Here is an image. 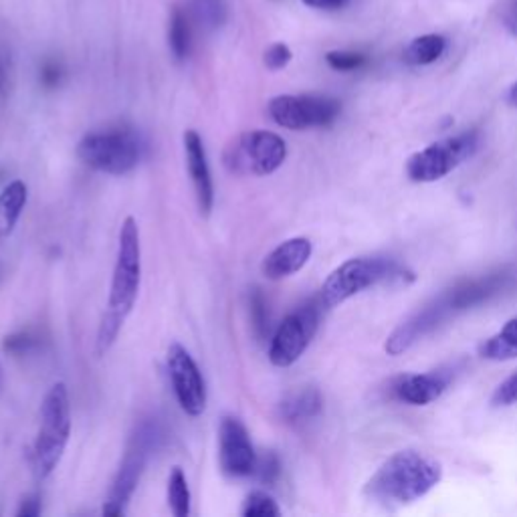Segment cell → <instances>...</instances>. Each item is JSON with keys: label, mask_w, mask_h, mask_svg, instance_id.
I'll list each match as a JSON object with an SVG mask.
<instances>
[{"label": "cell", "mask_w": 517, "mask_h": 517, "mask_svg": "<svg viewBox=\"0 0 517 517\" xmlns=\"http://www.w3.org/2000/svg\"><path fill=\"white\" fill-rule=\"evenodd\" d=\"M144 152L146 146L138 134L122 127L87 134L77 146L79 160L111 177H124L136 170Z\"/></svg>", "instance_id": "5"}, {"label": "cell", "mask_w": 517, "mask_h": 517, "mask_svg": "<svg viewBox=\"0 0 517 517\" xmlns=\"http://www.w3.org/2000/svg\"><path fill=\"white\" fill-rule=\"evenodd\" d=\"M168 43L170 51L177 61H185L190 55V25L186 19V13L174 6L170 14V27H168Z\"/></svg>", "instance_id": "21"}, {"label": "cell", "mask_w": 517, "mask_h": 517, "mask_svg": "<svg viewBox=\"0 0 517 517\" xmlns=\"http://www.w3.org/2000/svg\"><path fill=\"white\" fill-rule=\"evenodd\" d=\"M219 459L222 473L235 479L254 475L257 452L241 418L225 417L219 428Z\"/></svg>", "instance_id": "11"}, {"label": "cell", "mask_w": 517, "mask_h": 517, "mask_svg": "<svg viewBox=\"0 0 517 517\" xmlns=\"http://www.w3.org/2000/svg\"><path fill=\"white\" fill-rule=\"evenodd\" d=\"M71 436L69 391L57 382L45 394L41 404V427L33 444V467L39 479H47L61 463Z\"/></svg>", "instance_id": "3"}, {"label": "cell", "mask_w": 517, "mask_h": 517, "mask_svg": "<svg viewBox=\"0 0 517 517\" xmlns=\"http://www.w3.org/2000/svg\"><path fill=\"white\" fill-rule=\"evenodd\" d=\"M39 513H41V497L29 495V497L22 499V504L17 512L19 517H37Z\"/></svg>", "instance_id": "31"}, {"label": "cell", "mask_w": 517, "mask_h": 517, "mask_svg": "<svg viewBox=\"0 0 517 517\" xmlns=\"http://www.w3.org/2000/svg\"><path fill=\"white\" fill-rule=\"evenodd\" d=\"M254 477L263 485H275L281 477V461L273 451L265 452L263 457H257V467H254Z\"/></svg>", "instance_id": "25"}, {"label": "cell", "mask_w": 517, "mask_h": 517, "mask_svg": "<svg viewBox=\"0 0 517 517\" xmlns=\"http://www.w3.org/2000/svg\"><path fill=\"white\" fill-rule=\"evenodd\" d=\"M407 277L415 280V275L402 269L396 261L386 257H358L341 263L336 271H332L322 285L320 301L323 309L338 307L349 297L372 288L382 281H407Z\"/></svg>", "instance_id": "4"}, {"label": "cell", "mask_w": 517, "mask_h": 517, "mask_svg": "<svg viewBox=\"0 0 517 517\" xmlns=\"http://www.w3.org/2000/svg\"><path fill=\"white\" fill-rule=\"evenodd\" d=\"M29 201V188L22 180H13L3 193H0V241L9 238L17 222L25 211Z\"/></svg>", "instance_id": "17"}, {"label": "cell", "mask_w": 517, "mask_h": 517, "mask_svg": "<svg viewBox=\"0 0 517 517\" xmlns=\"http://www.w3.org/2000/svg\"><path fill=\"white\" fill-rule=\"evenodd\" d=\"M341 106L328 95H277L269 101V117L285 130L328 127L340 116Z\"/></svg>", "instance_id": "9"}, {"label": "cell", "mask_w": 517, "mask_h": 517, "mask_svg": "<svg viewBox=\"0 0 517 517\" xmlns=\"http://www.w3.org/2000/svg\"><path fill=\"white\" fill-rule=\"evenodd\" d=\"M449 376L441 372H428V374H409L402 376L394 384V396L402 402L412 404V407H425L431 404L436 399H441V394L447 391Z\"/></svg>", "instance_id": "16"}, {"label": "cell", "mask_w": 517, "mask_h": 517, "mask_svg": "<svg viewBox=\"0 0 517 517\" xmlns=\"http://www.w3.org/2000/svg\"><path fill=\"white\" fill-rule=\"evenodd\" d=\"M249 307H251V322L254 336L259 340L269 338L271 333V323H269V309H267V299L261 289L254 288L249 296Z\"/></svg>", "instance_id": "23"}, {"label": "cell", "mask_w": 517, "mask_h": 517, "mask_svg": "<svg viewBox=\"0 0 517 517\" xmlns=\"http://www.w3.org/2000/svg\"><path fill=\"white\" fill-rule=\"evenodd\" d=\"M293 59L291 49L285 43H273L269 49L265 51V67L269 71H281L289 65V61Z\"/></svg>", "instance_id": "27"}, {"label": "cell", "mask_w": 517, "mask_h": 517, "mask_svg": "<svg viewBox=\"0 0 517 517\" xmlns=\"http://www.w3.org/2000/svg\"><path fill=\"white\" fill-rule=\"evenodd\" d=\"M4 79H6V75H4V65H3V63H0V87L4 85Z\"/></svg>", "instance_id": "36"}, {"label": "cell", "mask_w": 517, "mask_h": 517, "mask_svg": "<svg viewBox=\"0 0 517 517\" xmlns=\"http://www.w3.org/2000/svg\"><path fill=\"white\" fill-rule=\"evenodd\" d=\"M517 402V372L512 374L504 384H501L495 394H493V404L495 407H509V404Z\"/></svg>", "instance_id": "28"}, {"label": "cell", "mask_w": 517, "mask_h": 517, "mask_svg": "<svg viewBox=\"0 0 517 517\" xmlns=\"http://www.w3.org/2000/svg\"><path fill=\"white\" fill-rule=\"evenodd\" d=\"M509 29H512V30H513V33L517 35V13H515V17H512V19H509Z\"/></svg>", "instance_id": "35"}, {"label": "cell", "mask_w": 517, "mask_h": 517, "mask_svg": "<svg viewBox=\"0 0 517 517\" xmlns=\"http://www.w3.org/2000/svg\"><path fill=\"white\" fill-rule=\"evenodd\" d=\"M444 49H447V41L441 35L417 37L404 51V61L410 65H431L443 57Z\"/></svg>", "instance_id": "20"}, {"label": "cell", "mask_w": 517, "mask_h": 517, "mask_svg": "<svg viewBox=\"0 0 517 517\" xmlns=\"http://www.w3.org/2000/svg\"><path fill=\"white\" fill-rule=\"evenodd\" d=\"M322 409L323 399L317 388H304V391L293 392L280 407L281 418L289 425H301L307 423V420H314L315 417H320Z\"/></svg>", "instance_id": "18"}, {"label": "cell", "mask_w": 517, "mask_h": 517, "mask_svg": "<svg viewBox=\"0 0 517 517\" xmlns=\"http://www.w3.org/2000/svg\"><path fill=\"white\" fill-rule=\"evenodd\" d=\"M142 281V245L138 220L127 217L119 228L117 257L111 277L108 312L103 314L98 332V354L103 356L114 346L119 330L124 328L127 315L136 304Z\"/></svg>", "instance_id": "1"}, {"label": "cell", "mask_w": 517, "mask_h": 517, "mask_svg": "<svg viewBox=\"0 0 517 517\" xmlns=\"http://www.w3.org/2000/svg\"><path fill=\"white\" fill-rule=\"evenodd\" d=\"M479 354L485 360L493 362H505L517 358V317L509 320L495 336L485 340L479 346Z\"/></svg>", "instance_id": "19"}, {"label": "cell", "mask_w": 517, "mask_h": 517, "mask_svg": "<svg viewBox=\"0 0 517 517\" xmlns=\"http://www.w3.org/2000/svg\"><path fill=\"white\" fill-rule=\"evenodd\" d=\"M35 344H37L35 336H30L29 332H21L4 340V349L11 354H27L35 348Z\"/></svg>", "instance_id": "29"}, {"label": "cell", "mask_w": 517, "mask_h": 517, "mask_svg": "<svg viewBox=\"0 0 517 517\" xmlns=\"http://www.w3.org/2000/svg\"><path fill=\"white\" fill-rule=\"evenodd\" d=\"M322 301H309L297 307L277 325V330L269 344V362L277 368H289L296 364L317 332L322 317Z\"/></svg>", "instance_id": "8"}, {"label": "cell", "mask_w": 517, "mask_h": 517, "mask_svg": "<svg viewBox=\"0 0 517 517\" xmlns=\"http://www.w3.org/2000/svg\"><path fill=\"white\" fill-rule=\"evenodd\" d=\"M190 487L185 471L180 467H174L168 475V505L170 512L177 517H188L190 515Z\"/></svg>", "instance_id": "22"}, {"label": "cell", "mask_w": 517, "mask_h": 517, "mask_svg": "<svg viewBox=\"0 0 517 517\" xmlns=\"http://www.w3.org/2000/svg\"><path fill=\"white\" fill-rule=\"evenodd\" d=\"M150 447H152V433L136 436L130 451L125 452L122 465H119L114 483H111L108 501L103 504V515L117 517L125 513V507L130 504L134 493H136L142 473H144Z\"/></svg>", "instance_id": "12"}, {"label": "cell", "mask_w": 517, "mask_h": 517, "mask_svg": "<svg viewBox=\"0 0 517 517\" xmlns=\"http://www.w3.org/2000/svg\"><path fill=\"white\" fill-rule=\"evenodd\" d=\"M443 467L417 451H401L382 463L366 485V495L386 507L407 505L439 485Z\"/></svg>", "instance_id": "2"}, {"label": "cell", "mask_w": 517, "mask_h": 517, "mask_svg": "<svg viewBox=\"0 0 517 517\" xmlns=\"http://www.w3.org/2000/svg\"><path fill=\"white\" fill-rule=\"evenodd\" d=\"M451 314H455V309H452L449 297H439L433 306L425 307L423 312L410 317L407 323H402L399 330H394L392 336L386 341V352L391 356L407 352L412 344H417L420 338H425L428 332H433L436 325L447 320Z\"/></svg>", "instance_id": "13"}, {"label": "cell", "mask_w": 517, "mask_h": 517, "mask_svg": "<svg viewBox=\"0 0 517 517\" xmlns=\"http://www.w3.org/2000/svg\"><path fill=\"white\" fill-rule=\"evenodd\" d=\"M325 63L336 71H356L366 63V55L354 51H330L325 55Z\"/></svg>", "instance_id": "26"}, {"label": "cell", "mask_w": 517, "mask_h": 517, "mask_svg": "<svg viewBox=\"0 0 517 517\" xmlns=\"http://www.w3.org/2000/svg\"><path fill=\"white\" fill-rule=\"evenodd\" d=\"M312 241L306 237H293L283 241L280 246L267 254L261 263V271L271 281H281L288 277L296 275L307 265L309 257H312Z\"/></svg>", "instance_id": "15"}, {"label": "cell", "mask_w": 517, "mask_h": 517, "mask_svg": "<svg viewBox=\"0 0 517 517\" xmlns=\"http://www.w3.org/2000/svg\"><path fill=\"white\" fill-rule=\"evenodd\" d=\"M166 366H168L174 396H177L180 409L188 417H201L206 410V382L193 354L178 341H174L166 354Z\"/></svg>", "instance_id": "10"}, {"label": "cell", "mask_w": 517, "mask_h": 517, "mask_svg": "<svg viewBox=\"0 0 517 517\" xmlns=\"http://www.w3.org/2000/svg\"><path fill=\"white\" fill-rule=\"evenodd\" d=\"M507 101L512 103V106L517 108V83H513V85H512V90H509V93H507Z\"/></svg>", "instance_id": "34"}, {"label": "cell", "mask_w": 517, "mask_h": 517, "mask_svg": "<svg viewBox=\"0 0 517 517\" xmlns=\"http://www.w3.org/2000/svg\"><path fill=\"white\" fill-rule=\"evenodd\" d=\"M477 148H479V136L475 132H465L459 136L435 142V144L409 158V178L412 182L441 180L469 160L477 152Z\"/></svg>", "instance_id": "7"}, {"label": "cell", "mask_w": 517, "mask_h": 517, "mask_svg": "<svg viewBox=\"0 0 517 517\" xmlns=\"http://www.w3.org/2000/svg\"><path fill=\"white\" fill-rule=\"evenodd\" d=\"M301 3L317 11H340L344 9L349 0H301Z\"/></svg>", "instance_id": "32"}, {"label": "cell", "mask_w": 517, "mask_h": 517, "mask_svg": "<svg viewBox=\"0 0 517 517\" xmlns=\"http://www.w3.org/2000/svg\"><path fill=\"white\" fill-rule=\"evenodd\" d=\"M285 158H288L285 140L267 130L238 134L222 152L225 168L237 177H269L281 168Z\"/></svg>", "instance_id": "6"}, {"label": "cell", "mask_w": 517, "mask_h": 517, "mask_svg": "<svg viewBox=\"0 0 517 517\" xmlns=\"http://www.w3.org/2000/svg\"><path fill=\"white\" fill-rule=\"evenodd\" d=\"M185 154H186V168L190 182H193L196 204L202 217H209L214 206V185L212 174L206 158L204 142L196 130H188L185 134Z\"/></svg>", "instance_id": "14"}, {"label": "cell", "mask_w": 517, "mask_h": 517, "mask_svg": "<svg viewBox=\"0 0 517 517\" xmlns=\"http://www.w3.org/2000/svg\"><path fill=\"white\" fill-rule=\"evenodd\" d=\"M245 517H277L281 515V509L277 501L265 491H253L246 495L243 505Z\"/></svg>", "instance_id": "24"}, {"label": "cell", "mask_w": 517, "mask_h": 517, "mask_svg": "<svg viewBox=\"0 0 517 517\" xmlns=\"http://www.w3.org/2000/svg\"><path fill=\"white\" fill-rule=\"evenodd\" d=\"M59 67L57 65H47L45 69H43V82L47 83V85H55L59 82Z\"/></svg>", "instance_id": "33"}, {"label": "cell", "mask_w": 517, "mask_h": 517, "mask_svg": "<svg viewBox=\"0 0 517 517\" xmlns=\"http://www.w3.org/2000/svg\"><path fill=\"white\" fill-rule=\"evenodd\" d=\"M198 9H201L202 17L214 27L220 25L222 17H225V4H222V0H198Z\"/></svg>", "instance_id": "30"}]
</instances>
